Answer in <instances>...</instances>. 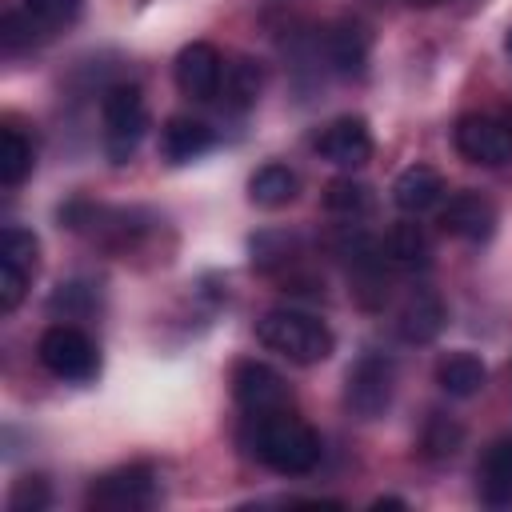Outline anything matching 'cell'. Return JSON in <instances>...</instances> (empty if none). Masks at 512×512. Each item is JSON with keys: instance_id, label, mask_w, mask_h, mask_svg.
I'll list each match as a JSON object with an SVG mask.
<instances>
[{"instance_id": "6da1fadb", "label": "cell", "mask_w": 512, "mask_h": 512, "mask_svg": "<svg viewBox=\"0 0 512 512\" xmlns=\"http://www.w3.org/2000/svg\"><path fill=\"white\" fill-rule=\"evenodd\" d=\"M252 456L280 472V476H304L320 464V436L312 424H304L300 416L272 412V416H252V436H248Z\"/></svg>"}, {"instance_id": "7a4b0ae2", "label": "cell", "mask_w": 512, "mask_h": 512, "mask_svg": "<svg viewBox=\"0 0 512 512\" xmlns=\"http://www.w3.org/2000/svg\"><path fill=\"white\" fill-rule=\"evenodd\" d=\"M256 340L268 352H280L292 364H320L336 348L328 324L316 320V316H308V312H296V308H272V312H264L256 320Z\"/></svg>"}, {"instance_id": "3957f363", "label": "cell", "mask_w": 512, "mask_h": 512, "mask_svg": "<svg viewBox=\"0 0 512 512\" xmlns=\"http://www.w3.org/2000/svg\"><path fill=\"white\" fill-rule=\"evenodd\" d=\"M100 120H104V156L112 164H128L148 128L144 92L136 84H112L100 100Z\"/></svg>"}, {"instance_id": "277c9868", "label": "cell", "mask_w": 512, "mask_h": 512, "mask_svg": "<svg viewBox=\"0 0 512 512\" xmlns=\"http://www.w3.org/2000/svg\"><path fill=\"white\" fill-rule=\"evenodd\" d=\"M36 352H40V364H44L56 380L88 384V380L100 376V352H96L92 336L80 332V328H72V324H52V328L40 336Z\"/></svg>"}, {"instance_id": "5b68a950", "label": "cell", "mask_w": 512, "mask_h": 512, "mask_svg": "<svg viewBox=\"0 0 512 512\" xmlns=\"http://www.w3.org/2000/svg\"><path fill=\"white\" fill-rule=\"evenodd\" d=\"M392 388H396V364L384 352H364L352 368H348V384H344V404L352 408V416L360 420H376L388 412L392 404Z\"/></svg>"}, {"instance_id": "8992f818", "label": "cell", "mask_w": 512, "mask_h": 512, "mask_svg": "<svg viewBox=\"0 0 512 512\" xmlns=\"http://www.w3.org/2000/svg\"><path fill=\"white\" fill-rule=\"evenodd\" d=\"M160 500V480L148 464H128L116 472H104L88 488V508L100 512H140Z\"/></svg>"}, {"instance_id": "52a82bcc", "label": "cell", "mask_w": 512, "mask_h": 512, "mask_svg": "<svg viewBox=\"0 0 512 512\" xmlns=\"http://www.w3.org/2000/svg\"><path fill=\"white\" fill-rule=\"evenodd\" d=\"M232 396L248 416H272L292 404L284 376L264 360H240L232 368Z\"/></svg>"}, {"instance_id": "ba28073f", "label": "cell", "mask_w": 512, "mask_h": 512, "mask_svg": "<svg viewBox=\"0 0 512 512\" xmlns=\"http://www.w3.org/2000/svg\"><path fill=\"white\" fill-rule=\"evenodd\" d=\"M452 140H456V152L472 164L512 160V124L500 116H460Z\"/></svg>"}, {"instance_id": "9c48e42d", "label": "cell", "mask_w": 512, "mask_h": 512, "mask_svg": "<svg viewBox=\"0 0 512 512\" xmlns=\"http://www.w3.org/2000/svg\"><path fill=\"white\" fill-rule=\"evenodd\" d=\"M176 88L188 96V100H216L220 96V84H224V60L212 44L196 40V44H184L176 64Z\"/></svg>"}, {"instance_id": "30bf717a", "label": "cell", "mask_w": 512, "mask_h": 512, "mask_svg": "<svg viewBox=\"0 0 512 512\" xmlns=\"http://www.w3.org/2000/svg\"><path fill=\"white\" fill-rule=\"evenodd\" d=\"M440 224H444L448 236H456L464 244H484L496 232V208L480 192H456L440 208Z\"/></svg>"}, {"instance_id": "8fae6325", "label": "cell", "mask_w": 512, "mask_h": 512, "mask_svg": "<svg viewBox=\"0 0 512 512\" xmlns=\"http://www.w3.org/2000/svg\"><path fill=\"white\" fill-rule=\"evenodd\" d=\"M316 152L336 168H360L372 156V132L360 116H340L316 136Z\"/></svg>"}, {"instance_id": "7c38bea8", "label": "cell", "mask_w": 512, "mask_h": 512, "mask_svg": "<svg viewBox=\"0 0 512 512\" xmlns=\"http://www.w3.org/2000/svg\"><path fill=\"white\" fill-rule=\"evenodd\" d=\"M444 324H448V308H444V300H440L436 292H428V288H416V292L404 300L400 316H396V332H400L404 344H432V340L444 332Z\"/></svg>"}, {"instance_id": "4fadbf2b", "label": "cell", "mask_w": 512, "mask_h": 512, "mask_svg": "<svg viewBox=\"0 0 512 512\" xmlns=\"http://www.w3.org/2000/svg\"><path fill=\"white\" fill-rule=\"evenodd\" d=\"M392 200H396L400 212L424 216V212H432V208L444 200V176H440L436 168H428V164H412V168H404V172L396 176Z\"/></svg>"}, {"instance_id": "5bb4252c", "label": "cell", "mask_w": 512, "mask_h": 512, "mask_svg": "<svg viewBox=\"0 0 512 512\" xmlns=\"http://www.w3.org/2000/svg\"><path fill=\"white\" fill-rule=\"evenodd\" d=\"M212 148V128L192 116H172L160 132V156L168 164H188Z\"/></svg>"}, {"instance_id": "9a60e30c", "label": "cell", "mask_w": 512, "mask_h": 512, "mask_svg": "<svg viewBox=\"0 0 512 512\" xmlns=\"http://www.w3.org/2000/svg\"><path fill=\"white\" fill-rule=\"evenodd\" d=\"M480 500L492 508L512 504V440H496L480 460Z\"/></svg>"}, {"instance_id": "2e32d148", "label": "cell", "mask_w": 512, "mask_h": 512, "mask_svg": "<svg viewBox=\"0 0 512 512\" xmlns=\"http://www.w3.org/2000/svg\"><path fill=\"white\" fill-rule=\"evenodd\" d=\"M484 380H488V368H484V360L472 356V352H452V356H444V360L436 364V384H440L448 396H456V400L476 396V392L484 388Z\"/></svg>"}, {"instance_id": "e0dca14e", "label": "cell", "mask_w": 512, "mask_h": 512, "mask_svg": "<svg viewBox=\"0 0 512 512\" xmlns=\"http://www.w3.org/2000/svg\"><path fill=\"white\" fill-rule=\"evenodd\" d=\"M380 252H384V264L400 268V272H416V268H428V236L416 228V224H396L388 228V236L380 240Z\"/></svg>"}, {"instance_id": "ac0fdd59", "label": "cell", "mask_w": 512, "mask_h": 512, "mask_svg": "<svg viewBox=\"0 0 512 512\" xmlns=\"http://www.w3.org/2000/svg\"><path fill=\"white\" fill-rule=\"evenodd\" d=\"M248 200L256 208H284L296 200V172L284 164H264L248 180Z\"/></svg>"}, {"instance_id": "d6986e66", "label": "cell", "mask_w": 512, "mask_h": 512, "mask_svg": "<svg viewBox=\"0 0 512 512\" xmlns=\"http://www.w3.org/2000/svg\"><path fill=\"white\" fill-rule=\"evenodd\" d=\"M36 164V148L20 128H4L0 132V184L16 188Z\"/></svg>"}, {"instance_id": "ffe728a7", "label": "cell", "mask_w": 512, "mask_h": 512, "mask_svg": "<svg viewBox=\"0 0 512 512\" xmlns=\"http://www.w3.org/2000/svg\"><path fill=\"white\" fill-rule=\"evenodd\" d=\"M260 84H264L260 64H252V60H236V64H228V68H224L220 96H224V104H228V108H236V112H240V108H252V104H256Z\"/></svg>"}, {"instance_id": "44dd1931", "label": "cell", "mask_w": 512, "mask_h": 512, "mask_svg": "<svg viewBox=\"0 0 512 512\" xmlns=\"http://www.w3.org/2000/svg\"><path fill=\"white\" fill-rule=\"evenodd\" d=\"M364 56H368V36H364L360 24H340V28L328 36V60H332L344 76L360 72V68H364Z\"/></svg>"}, {"instance_id": "7402d4cb", "label": "cell", "mask_w": 512, "mask_h": 512, "mask_svg": "<svg viewBox=\"0 0 512 512\" xmlns=\"http://www.w3.org/2000/svg\"><path fill=\"white\" fill-rule=\"evenodd\" d=\"M324 208L344 216V220H356V216H368L372 212V188L360 184V180H332L324 188Z\"/></svg>"}, {"instance_id": "603a6c76", "label": "cell", "mask_w": 512, "mask_h": 512, "mask_svg": "<svg viewBox=\"0 0 512 512\" xmlns=\"http://www.w3.org/2000/svg\"><path fill=\"white\" fill-rule=\"evenodd\" d=\"M24 8V16L40 28V36L68 28L80 16V0H16Z\"/></svg>"}, {"instance_id": "cb8c5ba5", "label": "cell", "mask_w": 512, "mask_h": 512, "mask_svg": "<svg viewBox=\"0 0 512 512\" xmlns=\"http://www.w3.org/2000/svg\"><path fill=\"white\" fill-rule=\"evenodd\" d=\"M36 252H40V244H36L32 232H24V228H4L0 232V260L16 264L24 272H36V264H40Z\"/></svg>"}, {"instance_id": "d4e9b609", "label": "cell", "mask_w": 512, "mask_h": 512, "mask_svg": "<svg viewBox=\"0 0 512 512\" xmlns=\"http://www.w3.org/2000/svg\"><path fill=\"white\" fill-rule=\"evenodd\" d=\"M48 500H52V492H48V480L44 476H24L8 492V508L12 512H44Z\"/></svg>"}, {"instance_id": "484cf974", "label": "cell", "mask_w": 512, "mask_h": 512, "mask_svg": "<svg viewBox=\"0 0 512 512\" xmlns=\"http://www.w3.org/2000/svg\"><path fill=\"white\" fill-rule=\"evenodd\" d=\"M40 36V28L24 16V8L20 4H12L8 12H4V32H0V40H4V52L12 56V52H20L24 44H32Z\"/></svg>"}, {"instance_id": "4316f807", "label": "cell", "mask_w": 512, "mask_h": 512, "mask_svg": "<svg viewBox=\"0 0 512 512\" xmlns=\"http://www.w3.org/2000/svg\"><path fill=\"white\" fill-rule=\"evenodd\" d=\"M28 280H32V272L0 260V312H16L20 308V300L28 292Z\"/></svg>"}, {"instance_id": "83f0119b", "label": "cell", "mask_w": 512, "mask_h": 512, "mask_svg": "<svg viewBox=\"0 0 512 512\" xmlns=\"http://www.w3.org/2000/svg\"><path fill=\"white\" fill-rule=\"evenodd\" d=\"M460 424H448L444 416H436L432 424H428V436H424V448L432 452V456H452L456 448H460Z\"/></svg>"}, {"instance_id": "f1b7e54d", "label": "cell", "mask_w": 512, "mask_h": 512, "mask_svg": "<svg viewBox=\"0 0 512 512\" xmlns=\"http://www.w3.org/2000/svg\"><path fill=\"white\" fill-rule=\"evenodd\" d=\"M372 508H408V504L396 500V496H380V500H372Z\"/></svg>"}, {"instance_id": "f546056e", "label": "cell", "mask_w": 512, "mask_h": 512, "mask_svg": "<svg viewBox=\"0 0 512 512\" xmlns=\"http://www.w3.org/2000/svg\"><path fill=\"white\" fill-rule=\"evenodd\" d=\"M504 52L512 56V28H508V36H504Z\"/></svg>"}, {"instance_id": "4dcf8cb0", "label": "cell", "mask_w": 512, "mask_h": 512, "mask_svg": "<svg viewBox=\"0 0 512 512\" xmlns=\"http://www.w3.org/2000/svg\"><path fill=\"white\" fill-rule=\"evenodd\" d=\"M420 4H436V0H420Z\"/></svg>"}]
</instances>
